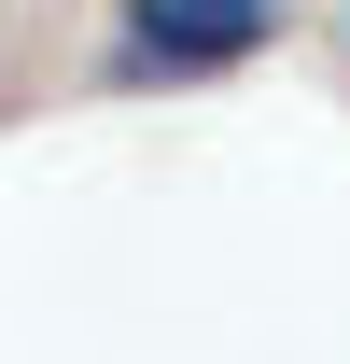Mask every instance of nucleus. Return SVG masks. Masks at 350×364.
I'll list each match as a JSON object with an SVG mask.
<instances>
[{
	"mask_svg": "<svg viewBox=\"0 0 350 364\" xmlns=\"http://www.w3.org/2000/svg\"><path fill=\"white\" fill-rule=\"evenodd\" d=\"M253 43H280V0H127L112 14V85H211Z\"/></svg>",
	"mask_w": 350,
	"mask_h": 364,
	"instance_id": "f257e3e1",
	"label": "nucleus"
}]
</instances>
